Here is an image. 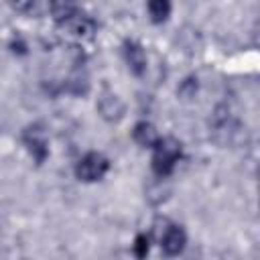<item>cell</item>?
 Listing matches in <instances>:
<instances>
[{
	"mask_svg": "<svg viewBox=\"0 0 260 260\" xmlns=\"http://www.w3.org/2000/svg\"><path fill=\"white\" fill-rule=\"evenodd\" d=\"M152 148H154V154H152L154 175H158L160 179L169 177L181 156V142L173 136H167V138H158V142Z\"/></svg>",
	"mask_w": 260,
	"mask_h": 260,
	"instance_id": "1",
	"label": "cell"
},
{
	"mask_svg": "<svg viewBox=\"0 0 260 260\" xmlns=\"http://www.w3.org/2000/svg\"><path fill=\"white\" fill-rule=\"evenodd\" d=\"M98 112H100V116H102L104 120H108V122H118V120H122L126 108H124V102H122L116 93L104 91V93L100 95V100H98Z\"/></svg>",
	"mask_w": 260,
	"mask_h": 260,
	"instance_id": "3",
	"label": "cell"
},
{
	"mask_svg": "<svg viewBox=\"0 0 260 260\" xmlns=\"http://www.w3.org/2000/svg\"><path fill=\"white\" fill-rule=\"evenodd\" d=\"M187 244V234L181 225H169L165 228L162 232V238H160V246H162V252L167 256H177L183 252Z\"/></svg>",
	"mask_w": 260,
	"mask_h": 260,
	"instance_id": "4",
	"label": "cell"
},
{
	"mask_svg": "<svg viewBox=\"0 0 260 260\" xmlns=\"http://www.w3.org/2000/svg\"><path fill=\"white\" fill-rule=\"evenodd\" d=\"M195 91H197V79H195V77H187V79L179 85V89H177V93H179L183 100L193 98V95H195Z\"/></svg>",
	"mask_w": 260,
	"mask_h": 260,
	"instance_id": "11",
	"label": "cell"
},
{
	"mask_svg": "<svg viewBox=\"0 0 260 260\" xmlns=\"http://www.w3.org/2000/svg\"><path fill=\"white\" fill-rule=\"evenodd\" d=\"M124 57H126V63H128V69L134 73V75H144L146 71V53L144 49L134 43V41H126L124 43Z\"/></svg>",
	"mask_w": 260,
	"mask_h": 260,
	"instance_id": "5",
	"label": "cell"
},
{
	"mask_svg": "<svg viewBox=\"0 0 260 260\" xmlns=\"http://www.w3.org/2000/svg\"><path fill=\"white\" fill-rule=\"evenodd\" d=\"M65 85H67V89H69L71 93H75V95L85 93V91H87V77L81 75V73H75V75H71V77L65 81Z\"/></svg>",
	"mask_w": 260,
	"mask_h": 260,
	"instance_id": "10",
	"label": "cell"
},
{
	"mask_svg": "<svg viewBox=\"0 0 260 260\" xmlns=\"http://www.w3.org/2000/svg\"><path fill=\"white\" fill-rule=\"evenodd\" d=\"M132 138L140 144V146H144V148H152L156 142H158V132H156V128L150 124V122H138L136 126H134V130H132Z\"/></svg>",
	"mask_w": 260,
	"mask_h": 260,
	"instance_id": "7",
	"label": "cell"
},
{
	"mask_svg": "<svg viewBox=\"0 0 260 260\" xmlns=\"http://www.w3.org/2000/svg\"><path fill=\"white\" fill-rule=\"evenodd\" d=\"M134 254L138 258H144L148 254V238L146 234H138L136 240H134Z\"/></svg>",
	"mask_w": 260,
	"mask_h": 260,
	"instance_id": "12",
	"label": "cell"
},
{
	"mask_svg": "<svg viewBox=\"0 0 260 260\" xmlns=\"http://www.w3.org/2000/svg\"><path fill=\"white\" fill-rule=\"evenodd\" d=\"M24 142H26L30 154L35 156V160L41 165L47 158V154H49V146H47V140H45L43 132L37 130V128H28L24 132Z\"/></svg>",
	"mask_w": 260,
	"mask_h": 260,
	"instance_id": "6",
	"label": "cell"
},
{
	"mask_svg": "<svg viewBox=\"0 0 260 260\" xmlns=\"http://www.w3.org/2000/svg\"><path fill=\"white\" fill-rule=\"evenodd\" d=\"M8 2H10V6H12L16 12H28L35 0H8Z\"/></svg>",
	"mask_w": 260,
	"mask_h": 260,
	"instance_id": "13",
	"label": "cell"
},
{
	"mask_svg": "<svg viewBox=\"0 0 260 260\" xmlns=\"http://www.w3.org/2000/svg\"><path fill=\"white\" fill-rule=\"evenodd\" d=\"M49 8L57 22H67L71 16H75V0H51Z\"/></svg>",
	"mask_w": 260,
	"mask_h": 260,
	"instance_id": "8",
	"label": "cell"
},
{
	"mask_svg": "<svg viewBox=\"0 0 260 260\" xmlns=\"http://www.w3.org/2000/svg\"><path fill=\"white\" fill-rule=\"evenodd\" d=\"M110 169V160L102 152H87L75 165V177L83 183L100 181Z\"/></svg>",
	"mask_w": 260,
	"mask_h": 260,
	"instance_id": "2",
	"label": "cell"
},
{
	"mask_svg": "<svg viewBox=\"0 0 260 260\" xmlns=\"http://www.w3.org/2000/svg\"><path fill=\"white\" fill-rule=\"evenodd\" d=\"M148 14L152 22H165L171 14V0H148Z\"/></svg>",
	"mask_w": 260,
	"mask_h": 260,
	"instance_id": "9",
	"label": "cell"
}]
</instances>
